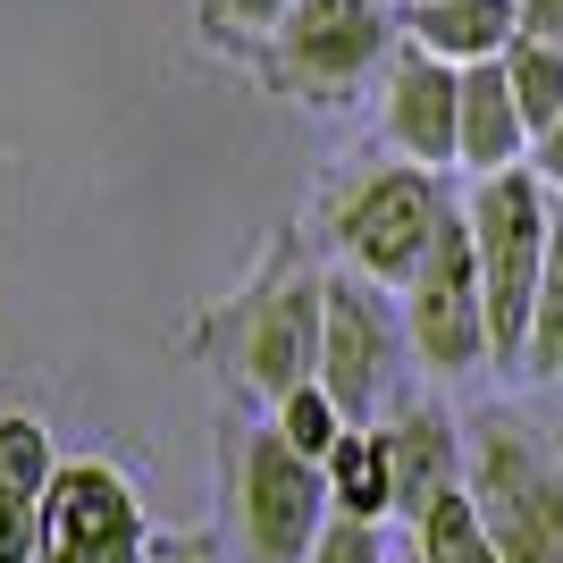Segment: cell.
<instances>
[{
  "label": "cell",
  "mask_w": 563,
  "mask_h": 563,
  "mask_svg": "<svg viewBox=\"0 0 563 563\" xmlns=\"http://www.w3.org/2000/svg\"><path fill=\"white\" fill-rule=\"evenodd\" d=\"M555 211L563 202L530 177V161L496 168V177H471L463 228H471V261H479V303H488V362H505V371H521V345H530Z\"/></svg>",
  "instance_id": "1"
},
{
  "label": "cell",
  "mask_w": 563,
  "mask_h": 563,
  "mask_svg": "<svg viewBox=\"0 0 563 563\" xmlns=\"http://www.w3.org/2000/svg\"><path fill=\"white\" fill-rule=\"evenodd\" d=\"M463 488H471V505H479L505 563H563V463L521 421L471 429Z\"/></svg>",
  "instance_id": "2"
},
{
  "label": "cell",
  "mask_w": 563,
  "mask_h": 563,
  "mask_svg": "<svg viewBox=\"0 0 563 563\" xmlns=\"http://www.w3.org/2000/svg\"><path fill=\"white\" fill-rule=\"evenodd\" d=\"M446 211H454V194L438 186V168L387 161V168H371V177H353L336 194L329 228L345 244V269H362L371 286L404 295L412 269L429 261V244H438V228H446Z\"/></svg>",
  "instance_id": "3"
},
{
  "label": "cell",
  "mask_w": 563,
  "mask_h": 563,
  "mask_svg": "<svg viewBox=\"0 0 563 563\" xmlns=\"http://www.w3.org/2000/svg\"><path fill=\"white\" fill-rule=\"evenodd\" d=\"M269 43H278V76L295 93L336 101L353 85H371L378 59H396L404 25H396V0H286Z\"/></svg>",
  "instance_id": "4"
},
{
  "label": "cell",
  "mask_w": 563,
  "mask_h": 563,
  "mask_svg": "<svg viewBox=\"0 0 563 563\" xmlns=\"http://www.w3.org/2000/svg\"><path fill=\"white\" fill-rule=\"evenodd\" d=\"M404 303L387 286H371L362 269H336L320 278V387L336 396L353 429L378 412V396L396 387V362H404Z\"/></svg>",
  "instance_id": "5"
},
{
  "label": "cell",
  "mask_w": 563,
  "mask_h": 563,
  "mask_svg": "<svg viewBox=\"0 0 563 563\" xmlns=\"http://www.w3.org/2000/svg\"><path fill=\"white\" fill-rule=\"evenodd\" d=\"M404 345L438 378H463V371L488 362V303H479V261H471L463 202L446 211L429 261L412 269V286H404Z\"/></svg>",
  "instance_id": "6"
},
{
  "label": "cell",
  "mask_w": 563,
  "mask_h": 563,
  "mask_svg": "<svg viewBox=\"0 0 563 563\" xmlns=\"http://www.w3.org/2000/svg\"><path fill=\"white\" fill-rule=\"evenodd\" d=\"M235 514H244V547L261 563H303L329 530V479L311 454H295L278 429L244 438V463H235Z\"/></svg>",
  "instance_id": "7"
},
{
  "label": "cell",
  "mask_w": 563,
  "mask_h": 563,
  "mask_svg": "<svg viewBox=\"0 0 563 563\" xmlns=\"http://www.w3.org/2000/svg\"><path fill=\"white\" fill-rule=\"evenodd\" d=\"M34 563H152L143 496L110 463H59L43 488V555Z\"/></svg>",
  "instance_id": "8"
},
{
  "label": "cell",
  "mask_w": 563,
  "mask_h": 563,
  "mask_svg": "<svg viewBox=\"0 0 563 563\" xmlns=\"http://www.w3.org/2000/svg\"><path fill=\"white\" fill-rule=\"evenodd\" d=\"M387 143L412 168H454V118H463V68L404 43L387 59Z\"/></svg>",
  "instance_id": "9"
},
{
  "label": "cell",
  "mask_w": 563,
  "mask_h": 563,
  "mask_svg": "<svg viewBox=\"0 0 563 563\" xmlns=\"http://www.w3.org/2000/svg\"><path fill=\"white\" fill-rule=\"evenodd\" d=\"M244 378L261 396H295L320 378V278H286L244 329Z\"/></svg>",
  "instance_id": "10"
},
{
  "label": "cell",
  "mask_w": 563,
  "mask_h": 563,
  "mask_svg": "<svg viewBox=\"0 0 563 563\" xmlns=\"http://www.w3.org/2000/svg\"><path fill=\"white\" fill-rule=\"evenodd\" d=\"M378 438H387V479H396V514L404 521H421L446 488H463L471 446H463V429H454L438 404H404Z\"/></svg>",
  "instance_id": "11"
},
{
  "label": "cell",
  "mask_w": 563,
  "mask_h": 563,
  "mask_svg": "<svg viewBox=\"0 0 563 563\" xmlns=\"http://www.w3.org/2000/svg\"><path fill=\"white\" fill-rule=\"evenodd\" d=\"M404 43L446 59V68H479L514 51V0H396Z\"/></svg>",
  "instance_id": "12"
},
{
  "label": "cell",
  "mask_w": 563,
  "mask_h": 563,
  "mask_svg": "<svg viewBox=\"0 0 563 563\" xmlns=\"http://www.w3.org/2000/svg\"><path fill=\"white\" fill-rule=\"evenodd\" d=\"M530 161V126L514 110V85H505V59H479L463 68V118H454V168L471 177H496V168Z\"/></svg>",
  "instance_id": "13"
},
{
  "label": "cell",
  "mask_w": 563,
  "mask_h": 563,
  "mask_svg": "<svg viewBox=\"0 0 563 563\" xmlns=\"http://www.w3.org/2000/svg\"><path fill=\"white\" fill-rule=\"evenodd\" d=\"M329 479V514L336 521H387L396 514V479H387V438L378 429H345L320 463Z\"/></svg>",
  "instance_id": "14"
},
{
  "label": "cell",
  "mask_w": 563,
  "mask_h": 563,
  "mask_svg": "<svg viewBox=\"0 0 563 563\" xmlns=\"http://www.w3.org/2000/svg\"><path fill=\"white\" fill-rule=\"evenodd\" d=\"M412 555L421 563H505L496 539H488V521H479V505H471V488H446L412 521Z\"/></svg>",
  "instance_id": "15"
},
{
  "label": "cell",
  "mask_w": 563,
  "mask_h": 563,
  "mask_svg": "<svg viewBox=\"0 0 563 563\" xmlns=\"http://www.w3.org/2000/svg\"><path fill=\"white\" fill-rule=\"evenodd\" d=\"M505 85H514V110H521L530 135L555 126V118H563V43H521V34H514V51H505Z\"/></svg>",
  "instance_id": "16"
},
{
  "label": "cell",
  "mask_w": 563,
  "mask_h": 563,
  "mask_svg": "<svg viewBox=\"0 0 563 563\" xmlns=\"http://www.w3.org/2000/svg\"><path fill=\"white\" fill-rule=\"evenodd\" d=\"M521 371L563 378V211H555V244H547V269H539V311H530V345H521Z\"/></svg>",
  "instance_id": "17"
},
{
  "label": "cell",
  "mask_w": 563,
  "mask_h": 563,
  "mask_svg": "<svg viewBox=\"0 0 563 563\" xmlns=\"http://www.w3.org/2000/svg\"><path fill=\"white\" fill-rule=\"evenodd\" d=\"M345 412H336V396L329 387H320V378H303V387H295V396H278V438L295 454H311V463H329V446L336 438H345Z\"/></svg>",
  "instance_id": "18"
},
{
  "label": "cell",
  "mask_w": 563,
  "mask_h": 563,
  "mask_svg": "<svg viewBox=\"0 0 563 563\" xmlns=\"http://www.w3.org/2000/svg\"><path fill=\"white\" fill-rule=\"evenodd\" d=\"M51 471H59V454H51V429L25 421V412H0V488L18 496H43Z\"/></svg>",
  "instance_id": "19"
},
{
  "label": "cell",
  "mask_w": 563,
  "mask_h": 563,
  "mask_svg": "<svg viewBox=\"0 0 563 563\" xmlns=\"http://www.w3.org/2000/svg\"><path fill=\"white\" fill-rule=\"evenodd\" d=\"M43 555V496L0 488V563H34Z\"/></svg>",
  "instance_id": "20"
},
{
  "label": "cell",
  "mask_w": 563,
  "mask_h": 563,
  "mask_svg": "<svg viewBox=\"0 0 563 563\" xmlns=\"http://www.w3.org/2000/svg\"><path fill=\"white\" fill-rule=\"evenodd\" d=\"M303 563H387V539H378V521H329Z\"/></svg>",
  "instance_id": "21"
},
{
  "label": "cell",
  "mask_w": 563,
  "mask_h": 563,
  "mask_svg": "<svg viewBox=\"0 0 563 563\" xmlns=\"http://www.w3.org/2000/svg\"><path fill=\"white\" fill-rule=\"evenodd\" d=\"M514 34L521 43H563V0H514Z\"/></svg>",
  "instance_id": "22"
},
{
  "label": "cell",
  "mask_w": 563,
  "mask_h": 563,
  "mask_svg": "<svg viewBox=\"0 0 563 563\" xmlns=\"http://www.w3.org/2000/svg\"><path fill=\"white\" fill-rule=\"evenodd\" d=\"M530 177H539L547 194H563V118L530 135Z\"/></svg>",
  "instance_id": "23"
},
{
  "label": "cell",
  "mask_w": 563,
  "mask_h": 563,
  "mask_svg": "<svg viewBox=\"0 0 563 563\" xmlns=\"http://www.w3.org/2000/svg\"><path fill=\"white\" fill-rule=\"evenodd\" d=\"M219 9H228L235 25H278L286 18V0H219Z\"/></svg>",
  "instance_id": "24"
},
{
  "label": "cell",
  "mask_w": 563,
  "mask_h": 563,
  "mask_svg": "<svg viewBox=\"0 0 563 563\" xmlns=\"http://www.w3.org/2000/svg\"><path fill=\"white\" fill-rule=\"evenodd\" d=\"M161 563H211V555H202V547H186V555H161Z\"/></svg>",
  "instance_id": "25"
},
{
  "label": "cell",
  "mask_w": 563,
  "mask_h": 563,
  "mask_svg": "<svg viewBox=\"0 0 563 563\" xmlns=\"http://www.w3.org/2000/svg\"><path fill=\"white\" fill-rule=\"evenodd\" d=\"M387 563H421V555H412V547H387Z\"/></svg>",
  "instance_id": "26"
}]
</instances>
